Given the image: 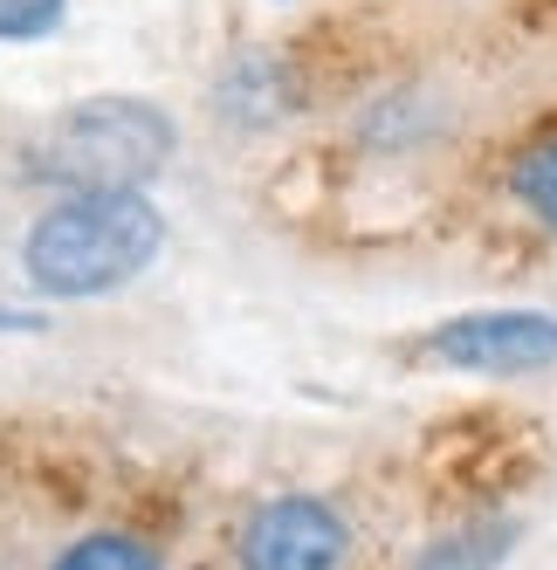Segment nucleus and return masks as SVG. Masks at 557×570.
<instances>
[{
  "instance_id": "1",
  "label": "nucleus",
  "mask_w": 557,
  "mask_h": 570,
  "mask_svg": "<svg viewBox=\"0 0 557 570\" xmlns=\"http://www.w3.org/2000/svg\"><path fill=\"white\" fill-rule=\"evenodd\" d=\"M158 248H166V214L145 193H69L28 227L21 275L56 303H84L138 282Z\"/></svg>"
},
{
  "instance_id": "2",
  "label": "nucleus",
  "mask_w": 557,
  "mask_h": 570,
  "mask_svg": "<svg viewBox=\"0 0 557 570\" xmlns=\"http://www.w3.org/2000/svg\"><path fill=\"white\" fill-rule=\"evenodd\" d=\"M173 117L145 97H90L28 145V173L69 193H138L173 158Z\"/></svg>"
},
{
  "instance_id": "3",
  "label": "nucleus",
  "mask_w": 557,
  "mask_h": 570,
  "mask_svg": "<svg viewBox=\"0 0 557 570\" xmlns=\"http://www.w3.org/2000/svg\"><path fill=\"white\" fill-rule=\"evenodd\" d=\"M427 357L455 364L475 379H516V372H544L557 364V316L544 309H475V316H448L427 337Z\"/></svg>"
},
{
  "instance_id": "4",
  "label": "nucleus",
  "mask_w": 557,
  "mask_h": 570,
  "mask_svg": "<svg viewBox=\"0 0 557 570\" xmlns=\"http://www.w3.org/2000/svg\"><path fill=\"white\" fill-rule=\"evenodd\" d=\"M242 570H338L351 550V529L316 495H275L242 522Z\"/></svg>"
},
{
  "instance_id": "5",
  "label": "nucleus",
  "mask_w": 557,
  "mask_h": 570,
  "mask_svg": "<svg viewBox=\"0 0 557 570\" xmlns=\"http://www.w3.org/2000/svg\"><path fill=\"white\" fill-rule=\"evenodd\" d=\"M516 543V522H475V529H455V537L427 543V557L413 570H496Z\"/></svg>"
},
{
  "instance_id": "6",
  "label": "nucleus",
  "mask_w": 557,
  "mask_h": 570,
  "mask_svg": "<svg viewBox=\"0 0 557 570\" xmlns=\"http://www.w3.org/2000/svg\"><path fill=\"white\" fill-rule=\"evenodd\" d=\"M221 104H227V117H275L283 110V69H275L268 56H242L227 76H221Z\"/></svg>"
},
{
  "instance_id": "7",
  "label": "nucleus",
  "mask_w": 557,
  "mask_h": 570,
  "mask_svg": "<svg viewBox=\"0 0 557 570\" xmlns=\"http://www.w3.org/2000/svg\"><path fill=\"white\" fill-rule=\"evenodd\" d=\"M56 570H166L158 563V550L145 537H125V529H97V537L69 543L56 557Z\"/></svg>"
},
{
  "instance_id": "8",
  "label": "nucleus",
  "mask_w": 557,
  "mask_h": 570,
  "mask_svg": "<svg viewBox=\"0 0 557 570\" xmlns=\"http://www.w3.org/2000/svg\"><path fill=\"white\" fill-rule=\"evenodd\" d=\"M509 186H516V199H524L544 227H557V138H544V145H530L524 158H516Z\"/></svg>"
},
{
  "instance_id": "9",
  "label": "nucleus",
  "mask_w": 557,
  "mask_h": 570,
  "mask_svg": "<svg viewBox=\"0 0 557 570\" xmlns=\"http://www.w3.org/2000/svg\"><path fill=\"white\" fill-rule=\"evenodd\" d=\"M69 0H0V42H42L62 28Z\"/></svg>"
},
{
  "instance_id": "10",
  "label": "nucleus",
  "mask_w": 557,
  "mask_h": 570,
  "mask_svg": "<svg viewBox=\"0 0 557 570\" xmlns=\"http://www.w3.org/2000/svg\"><path fill=\"white\" fill-rule=\"evenodd\" d=\"M0 331H42V316H35V309H8V303H0Z\"/></svg>"
}]
</instances>
